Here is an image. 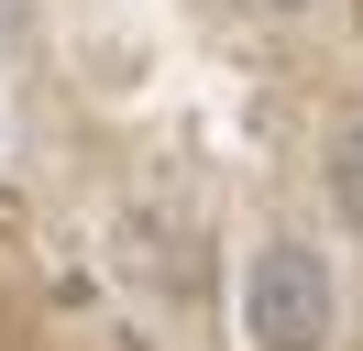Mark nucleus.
<instances>
[{"label":"nucleus","instance_id":"f257e3e1","mask_svg":"<svg viewBox=\"0 0 363 351\" xmlns=\"http://www.w3.org/2000/svg\"><path fill=\"white\" fill-rule=\"evenodd\" d=\"M341 297H330V263L308 241H253L242 253V351H330Z\"/></svg>","mask_w":363,"mask_h":351},{"label":"nucleus","instance_id":"f03ea898","mask_svg":"<svg viewBox=\"0 0 363 351\" xmlns=\"http://www.w3.org/2000/svg\"><path fill=\"white\" fill-rule=\"evenodd\" d=\"M330 209L352 219V241H363V132H341V143H330Z\"/></svg>","mask_w":363,"mask_h":351},{"label":"nucleus","instance_id":"7ed1b4c3","mask_svg":"<svg viewBox=\"0 0 363 351\" xmlns=\"http://www.w3.org/2000/svg\"><path fill=\"white\" fill-rule=\"evenodd\" d=\"M231 11H275V22H286V11H308V0H231Z\"/></svg>","mask_w":363,"mask_h":351}]
</instances>
